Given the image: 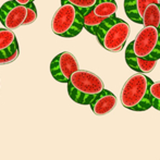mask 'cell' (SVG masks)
Here are the masks:
<instances>
[{"label":"cell","mask_w":160,"mask_h":160,"mask_svg":"<svg viewBox=\"0 0 160 160\" xmlns=\"http://www.w3.org/2000/svg\"><path fill=\"white\" fill-rule=\"evenodd\" d=\"M118 99L116 95L108 89H103L100 94H98L94 100L89 103L91 109L96 116L101 117L110 113L116 108Z\"/></svg>","instance_id":"cell-9"},{"label":"cell","mask_w":160,"mask_h":160,"mask_svg":"<svg viewBox=\"0 0 160 160\" xmlns=\"http://www.w3.org/2000/svg\"><path fill=\"white\" fill-rule=\"evenodd\" d=\"M78 70H80L78 60L69 51H63L57 55L50 63L51 75L60 83H68L72 74Z\"/></svg>","instance_id":"cell-6"},{"label":"cell","mask_w":160,"mask_h":160,"mask_svg":"<svg viewBox=\"0 0 160 160\" xmlns=\"http://www.w3.org/2000/svg\"><path fill=\"white\" fill-rule=\"evenodd\" d=\"M131 33L130 25L120 18L105 20L96 32L99 44L107 51L119 52L123 49Z\"/></svg>","instance_id":"cell-3"},{"label":"cell","mask_w":160,"mask_h":160,"mask_svg":"<svg viewBox=\"0 0 160 160\" xmlns=\"http://www.w3.org/2000/svg\"><path fill=\"white\" fill-rule=\"evenodd\" d=\"M95 3L96 0H61V4H71L78 9L82 15L92 10Z\"/></svg>","instance_id":"cell-15"},{"label":"cell","mask_w":160,"mask_h":160,"mask_svg":"<svg viewBox=\"0 0 160 160\" xmlns=\"http://www.w3.org/2000/svg\"><path fill=\"white\" fill-rule=\"evenodd\" d=\"M152 3H160L159 0H124V11L128 18L136 24L143 23L146 8Z\"/></svg>","instance_id":"cell-10"},{"label":"cell","mask_w":160,"mask_h":160,"mask_svg":"<svg viewBox=\"0 0 160 160\" xmlns=\"http://www.w3.org/2000/svg\"><path fill=\"white\" fill-rule=\"evenodd\" d=\"M152 81L145 74L136 73L124 83L120 94L121 103L132 111H146L152 107L150 86Z\"/></svg>","instance_id":"cell-1"},{"label":"cell","mask_w":160,"mask_h":160,"mask_svg":"<svg viewBox=\"0 0 160 160\" xmlns=\"http://www.w3.org/2000/svg\"><path fill=\"white\" fill-rule=\"evenodd\" d=\"M51 30L60 37H75L83 30V15L71 4H61L51 20Z\"/></svg>","instance_id":"cell-4"},{"label":"cell","mask_w":160,"mask_h":160,"mask_svg":"<svg viewBox=\"0 0 160 160\" xmlns=\"http://www.w3.org/2000/svg\"><path fill=\"white\" fill-rule=\"evenodd\" d=\"M68 93L74 102L89 105L105 89L102 80L87 70H78L68 81Z\"/></svg>","instance_id":"cell-2"},{"label":"cell","mask_w":160,"mask_h":160,"mask_svg":"<svg viewBox=\"0 0 160 160\" xmlns=\"http://www.w3.org/2000/svg\"><path fill=\"white\" fill-rule=\"evenodd\" d=\"M142 24L155 28L160 32V3H152L146 8Z\"/></svg>","instance_id":"cell-13"},{"label":"cell","mask_w":160,"mask_h":160,"mask_svg":"<svg viewBox=\"0 0 160 160\" xmlns=\"http://www.w3.org/2000/svg\"><path fill=\"white\" fill-rule=\"evenodd\" d=\"M26 9H28V14H26V19L24 21L23 25H30L34 23L37 19V9H36L34 2H30L26 4Z\"/></svg>","instance_id":"cell-17"},{"label":"cell","mask_w":160,"mask_h":160,"mask_svg":"<svg viewBox=\"0 0 160 160\" xmlns=\"http://www.w3.org/2000/svg\"><path fill=\"white\" fill-rule=\"evenodd\" d=\"M133 52L146 61L160 59V32L152 26H144L133 40Z\"/></svg>","instance_id":"cell-5"},{"label":"cell","mask_w":160,"mask_h":160,"mask_svg":"<svg viewBox=\"0 0 160 160\" xmlns=\"http://www.w3.org/2000/svg\"><path fill=\"white\" fill-rule=\"evenodd\" d=\"M28 14L26 6L10 0L3 3L0 8V22L7 30H17L23 25Z\"/></svg>","instance_id":"cell-7"},{"label":"cell","mask_w":160,"mask_h":160,"mask_svg":"<svg viewBox=\"0 0 160 160\" xmlns=\"http://www.w3.org/2000/svg\"><path fill=\"white\" fill-rule=\"evenodd\" d=\"M150 97H152V105L156 110L160 111V81L155 82L150 86Z\"/></svg>","instance_id":"cell-16"},{"label":"cell","mask_w":160,"mask_h":160,"mask_svg":"<svg viewBox=\"0 0 160 160\" xmlns=\"http://www.w3.org/2000/svg\"><path fill=\"white\" fill-rule=\"evenodd\" d=\"M118 6L114 0H96L95 6L92 8V11L98 19L108 20L116 17Z\"/></svg>","instance_id":"cell-12"},{"label":"cell","mask_w":160,"mask_h":160,"mask_svg":"<svg viewBox=\"0 0 160 160\" xmlns=\"http://www.w3.org/2000/svg\"><path fill=\"white\" fill-rule=\"evenodd\" d=\"M14 1H17L18 3H20V4H23V6H26L28 3H30V2H34L35 0H14Z\"/></svg>","instance_id":"cell-18"},{"label":"cell","mask_w":160,"mask_h":160,"mask_svg":"<svg viewBox=\"0 0 160 160\" xmlns=\"http://www.w3.org/2000/svg\"><path fill=\"white\" fill-rule=\"evenodd\" d=\"M125 62L128 67L139 74H146L152 72L156 68V61H146L141 58H137L133 52V42L128 45L125 50Z\"/></svg>","instance_id":"cell-11"},{"label":"cell","mask_w":160,"mask_h":160,"mask_svg":"<svg viewBox=\"0 0 160 160\" xmlns=\"http://www.w3.org/2000/svg\"><path fill=\"white\" fill-rule=\"evenodd\" d=\"M103 21L105 20L98 19L97 17H95L93 11L89 10L88 12L83 15V28H85L92 35H96L97 30Z\"/></svg>","instance_id":"cell-14"},{"label":"cell","mask_w":160,"mask_h":160,"mask_svg":"<svg viewBox=\"0 0 160 160\" xmlns=\"http://www.w3.org/2000/svg\"><path fill=\"white\" fill-rule=\"evenodd\" d=\"M20 55V47L15 34L7 28H0V65L13 62Z\"/></svg>","instance_id":"cell-8"}]
</instances>
